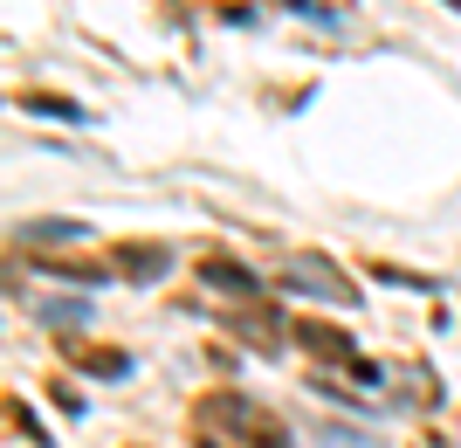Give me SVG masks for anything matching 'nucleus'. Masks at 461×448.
<instances>
[{"mask_svg": "<svg viewBox=\"0 0 461 448\" xmlns=\"http://www.w3.org/2000/svg\"><path fill=\"white\" fill-rule=\"evenodd\" d=\"M21 111H41V117H62V124H90L83 104H62V97H21Z\"/></svg>", "mask_w": 461, "mask_h": 448, "instance_id": "nucleus-1", "label": "nucleus"}, {"mask_svg": "<svg viewBox=\"0 0 461 448\" xmlns=\"http://www.w3.org/2000/svg\"><path fill=\"white\" fill-rule=\"evenodd\" d=\"M28 234H35V242H77V221H35V228H28Z\"/></svg>", "mask_w": 461, "mask_h": 448, "instance_id": "nucleus-2", "label": "nucleus"}, {"mask_svg": "<svg viewBox=\"0 0 461 448\" xmlns=\"http://www.w3.org/2000/svg\"><path fill=\"white\" fill-rule=\"evenodd\" d=\"M455 14H461V0H455Z\"/></svg>", "mask_w": 461, "mask_h": 448, "instance_id": "nucleus-3", "label": "nucleus"}]
</instances>
